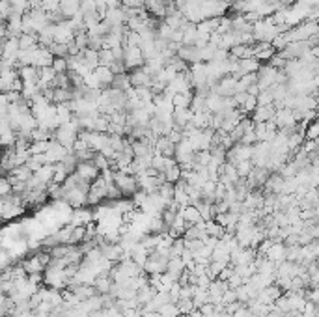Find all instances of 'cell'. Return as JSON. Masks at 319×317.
I'll use <instances>...</instances> for the list:
<instances>
[{
    "instance_id": "obj_1",
    "label": "cell",
    "mask_w": 319,
    "mask_h": 317,
    "mask_svg": "<svg viewBox=\"0 0 319 317\" xmlns=\"http://www.w3.org/2000/svg\"><path fill=\"white\" fill-rule=\"evenodd\" d=\"M114 183L120 190H122L123 198H135V194L140 190V185H138V179L136 176L129 174V172H123V170H116L114 172Z\"/></svg>"
},
{
    "instance_id": "obj_2",
    "label": "cell",
    "mask_w": 319,
    "mask_h": 317,
    "mask_svg": "<svg viewBox=\"0 0 319 317\" xmlns=\"http://www.w3.org/2000/svg\"><path fill=\"white\" fill-rule=\"evenodd\" d=\"M278 73H280V69H276V67L269 66V64H261V67H259V71H258V86H259V90L263 92V90H271L273 86H276Z\"/></svg>"
},
{
    "instance_id": "obj_3",
    "label": "cell",
    "mask_w": 319,
    "mask_h": 317,
    "mask_svg": "<svg viewBox=\"0 0 319 317\" xmlns=\"http://www.w3.org/2000/svg\"><path fill=\"white\" fill-rule=\"evenodd\" d=\"M312 49V43L310 41H291L284 50H280V55L286 60H301L310 52Z\"/></svg>"
},
{
    "instance_id": "obj_4",
    "label": "cell",
    "mask_w": 319,
    "mask_h": 317,
    "mask_svg": "<svg viewBox=\"0 0 319 317\" xmlns=\"http://www.w3.org/2000/svg\"><path fill=\"white\" fill-rule=\"evenodd\" d=\"M123 64H125V67L131 69V71L146 66V58H144V52H142L140 47H131V45H125Z\"/></svg>"
},
{
    "instance_id": "obj_5",
    "label": "cell",
    "mask_w": 319,
    "mask_h": 317,
    "mask_svg": "<svg viewBox=\"0 0 319 317\" xmlns=\"http://www.w3.org/2000/svg\"><path fill=\"white\" fill-rule=\"evenodd\" d=\"M273 172L265 166H254V170L250 172V176L246 177V185L250 187V190H258L265 187V183L269 181V177Z\"/></svg>"
},
{
    "instance_id": "obj_6",
    "label": "cell",
    "mask_w": 319,
    "mask_h": 317,
    "mask_svg": "<svg viewBox=\"0 0 319 317\" xmlns=\"http://www.w3.org/2000/svg\"><path fill=\"white\" fill-rule=\"evenodd\" d=\"M75 174L82 179V181H86V183L92 185L99 176H101V170L97 168V165L93 163V161H84V163H79L77 166V170Z\"/></svg>"
},
{
    "instance_id": "obj_7",
    "label": "cell",
    "mask_w": 319,
    "mask_h": 317,
    "mask_svg": "<svg viewBox=\"0 0 319 317\" xmlns=\"http://www.w3.org/2000/svg\"><path fill=\"white\" fill-rule=\"evenodd\" d=\"M275 125L278 127V131H284V129H293L299 125L297 118H295V112L291 109H278L275 116Z\"/></svg>"
},
{
    "instance_id": "obj_8",
    "label": "cell",
    "mask_w": 319,
    "mask_h": 317,
    "mask_svg": "<svg viewBox=\"0 0 319 317\" xmlns=\"http://www.w3.org/2000/svg\"><path fill=\"white\" fill-rule=\"evenodd\" d=\"M131 77V84L133 88H151V82H153V77L147 73L146 67H138V69H133L129 73Z\"/></svg>"
},
{
    "instance_id": "obj_9",
    "label": "cell",
    "mask_w": 319,
    "mask_h": 317,
    "mask_svg": "<svg viewBox=\"0 0 319 317\" xmlns=\"http://www.w3.org/2000/svg\"><path fill=\"white\" fill-rule=\"evenodd\" d=\"M276 116V107L275 104H267V107H258L250 114L252 122L254 123H269L273 122Z\"/></svg>"
},
{
    "instance_id": "obj_10",
    "label": "cell",
    "mask_w": 319,
    "mask_h": 317,
    "mask_svg": "<svg viewBox=\"0 0 319 317\" xmlns=\"http://www.w3.org/2000/svg\"><path fill=\"white\" fill-rule=\"evenodd\" d=\"M178 56L183 62H187L189 66L202 62V58H200V49H198L196 45H181L178 49Z\"/></svg>"
},
{
    "instance_id": "obj_11",
    "label": "cell",
    "mask_w": 319,
    "mask_h": 317,
    "mask_svg": "<svg viewBox=\"0 0 319 317\" xmlns=\"http://www.w3.org/2000/svg\"><path fill=\"white\" fill-rule=\"evenodd\" d=\"M93 75H95V79H97L99 86H101V90H107V88H111L112 82H114V71H112L111 67L107 66H99L97 69H93Z\"/></svg>"
},
{
    "instance_id": "obj_12",
    "label": "cell",
    "mask_w": 319,
    "mask_h": 317,
    "mask_svg": "<svg viewBox=\"0 0 319 317\" xmlns=\"http://www.w3.org/2000/svg\"><path fill=\"white\" fill-rule=\"evenodd\" d=\"M155 153L165 157H176V144L168 136H159L155 142Z\"/></svg>"
},
{
    "instance_id": "obj_13",
    "label": "cell",
    "mask_w": 319,
    "mask_h": 317,
    "mask_svg": "<svg viewBox=\"0 0 319 317\" xmlns=\"http://www.w3.org/2000/svg\"><path fill=\"white\" fill-rule=\"evenodd\" d=\"M192 118H194V112L190 109H176L174 110V127L185 129L192 122Z\"/></svg>"
},
{
    "instance_id": "obj_14",
    "label": "cell",
    "mask_w": 319,
    "mask_h": 317,
    "mask_svg": "<svg viewBox=\"0 0 319 317\" xmlns=\"http://www.w3.org/2000/svg\"><path fill=\"white\" fill-rule=\"evenodd\" d=\"M80 4H82V0H62L60 12H62V15L66 17V21L73 19L75 15L80 12Z\"/></svg>"
},
{
    "instance_id": "obj_15",
    "label": "cell",
    "mask_w": 319,
    "mask_h": 317,
    "mask_svg": "<svg viewBox=\"0 0 319 317\" xmlns=\"http://www.w3.org/2000/svg\"><path fill=\"white\" fill-rule=\"evenodd\" d=\"M259 67H261V62L258 58H243L239 60V75L237 77H245L248 73H258Z\"/></svg>"
},
{
    "instance_id": "obj_16",
    "label": "cell",
    "mask_w": 319,
    "mask_h": 317,
    "mask_svg": "<svg viewBox=\"0 0 319 317\" xmlns=\"http://www.w3.org/2000/svg\"><path fill=\"white\" fill-rule=\"evenodd\" d=\"M185 271H187V265H185V261L181 259V257H172V259L168 261V269H166V273L172 276L176 282L183 276Z\"/></svg>"
},
{
    "instance_id": "obj_17",
    "label": "cell",
    "mask_w": 319,
    "mask_h": 317,
    "mask_svg": "<svg viewBox=\"0 0 319 317\" xmlns=\"http://www.w3.org/2000/svg\"><path fill=\"white\" fill-rule=\"evenodd\" d=\"M181 215H183V219L187 220V224L189 226H196L200 224V222H203V217L202 213L198 211L196 205H187V207H181Z\"/></svg>"
},
{
    "instance_id": "obj_18",
    "label": "cell",
    "mask_w": 319,
    "mask_h": 317,
    "mask_svg": "<svg viewBox=\"0 0 319 317\" xmlns=\"http://www.w3.org/2000/svg\"><path fill=\"white\" fill-rule=\"evenodd\" d=\"M19 77L25 84L30 82H39V67L36 66H23L19 67Z\"/></svg>"
},
{
    "instance_id": "obj_19",
    "label": "cell",
    "mask_w": 319,
    "mask_h": 317,
    "mask_svg": "<svg viewBox=\"0 0 319 317\" xmlns=\"http://www.w3.org/2000/svg\"><path fill=\"white\" fill-rule=\"evenodd\" d=\"M157 289H155L151 284H147V286H144V287H140L138 291H136V300H138V304L140 306H146V304H149L151 300L155 299V295H157Z\"/></svg>"
},
{
    "instance_id": "obj_20",
    "label": "cell",
    "mask_w": 319,
    "mask_h": 317,
    "mask_svg": "<svg viewBox=\"0 0 319 317\" xmlns=\"http://www.w3.org/2000/svg\"><path fill=\"white\" fill-rule=\"evenodd\" d=\"M265 257H269L271 261H275L276 265H278V263H282V261H286V244H284V243H275L269 248V252L265 254Z\"/></svg>"
},
{
    "instance_id": "obj_21",
    "label": "cell",
    "mask_w": 319,
    "mask_h": 317,
    "mask_svg": "<svg viewBox=\"0 0 319 317\" xmlns=\"http://www.w3.org/2000/svg\"><path fill=\"white\" fill-rule=\"evenodd\" d=\"M111 88H114V90H123V92H129L131 88H133V84H131L129 73L125 71V73L116 75V77H114V82H112Z\"/></svg>"
},
{
    "instance_id": "obj_22",
    "label": "cell",
    "mask_w": 319,
    "mask_h": 317,
    "mask_svg": "<svg viewBox=\"0 0 319 317\" xmlns=\"http://www.w3.org/2000/svg\"><path fill=\"white\" fill-rule=\"evenodd\" d=\"M71 246H73V244H58V246H52V248H49L50 257H52V259H64V257H68V254L71 252Z\"/></svg>"
},
{
    "instance_id": "obj_23",
    "label": "cell",
    "mask_w": 319,
    "mask_h": 317,
    "mask_svg": "<svg viewBox=\"0 0 319 317\" xmlns=\"http://www.w3.org/2000/svg\"><path fill=\"white\" fill-rule=\"evenodd\" d=\"M190 110H192L194 114H198V112H207V97L194 93V99H192V103H190Z\"/></svg>"
},
{
    "instance_id": "obj_24",
    "label": "cell",
    "mask_w": 319,
    "mask_h": 317,
    "mask_svg": "<svg viewBox=\"0 0 319 317\" xmlns=\"http://www.w3.org/2000/svg\"><path fill=\"white\" fill-rule=\"evenodd\" d=\"M49 50L55 55V58H69V45H66V43L55 41L49 47Z\"/></svg>"
},
{
    "instance_id": "obj_25",
    "label": "cell",
    "mask_w": 319,
    "mask_h": 317,
    "mask_svg": "<svg viewBox=\"0 0 319 317\" xmlns=\"http://www.w3.org/2000/svg\"><path fill=\"white\" fill-rule=\"evenodd\" d=\"M258 109V97L256 95H250V93H246V99L245 103L241 104V112H245V114H252L254 110Z\"/></svg>"
},
{
    "instance_id": "obj_26",
    "label": "cell",
    "mask_w": 319,
    "mask_h": 317,
    "mask_svg": "<svg viewBox=\"0 0 319 317\" xmlns=\"http://www.w3.org/2000/svg\"><path fill=\"white\" fill-rule=\"evenodd\" d=\"M254 161H241L239 165H235V168H237V174H239V177H243V179H246V177L250 176V172L254 170Z\"/></svg>"
},
{
    "instance_id": "obj_27",
    "label": "cell",
    "mask_w": 319,
    "mask_h": 317,
    "mask_svg": "<svg viewBox=\"0 0 319 317\" xmlns=\"http://www.w3.org/2000/svg\"><path fill=\"white\" fill-rule=\"evenodd\" d=\"M50 147V140L47 142H32L30 144V153L32 155H45V153L49 151Z\"/></svg>"
},
{
    "instance_id": "obj_28",
    "label": "cell",
    "mask_w": 319,
    "mask_h": 317,
    "mask_svg": "<svg viewBox=\"0 0 319 317\" xmlns=\"http://www.w3.org/2000/svg\"><path fill=\"white\" fill-rule=\"evenodd\" d=\"M114 62H116V58H114V55H112L111 49H101V50H99V64H101V66L111 67Z\"/></svg>"
},
{
    "instance_id": "obj_29",
    "label": "cell",
    "mask_w": 319,
    "mask_h": 317,
    "mask_svg": "<svg viewBox=\"0 0 319 317\" xmlns=\"http://www.w3.org/2000/svg\"><path fill=\"white\" fill-rule=\"evenodd\" d=\"M267 104H275V95L271 90H263L258 95V107H267Z\"/></svg>"
},
{
    "instance_id": "obj_30",
    "label": "cell",
    "mask_w": 319,
    "mask_h": 317,
    "mask_svg": "<svg viewBox=\"0 0 319 317\" xmlns=\"http://www.w3.org/2000/svg\"><path fill=\"white\" fill-rule=\"evenodd\" d=\"M319 138V118L313 120L306 127V140H317Z\"/></svg>"
},
{
    "instance_id": "obj_31",
    "label": "cell",
    "mask_w": 319,
    "mask_h": 317,
    "mask_svg": "<svg viewBox=\"0 0 319 317\" xmlns=\"http://www.w3.org/2000/svg\"><path fill=\"white\" fill-rule=\"evenodd\" d=\"M52 69H55L56 73H68L69 60L68 58H55V62H52Z\"/></svg>"
},
{
    "instance_id": "obj_32",
    "label": "cell",
    "mask_w": 319,
    "mask_h": 317,
    "mask_svg": "<svg viewBox=\"0 0 319 317\" xmlns=\"http://www.w3.org/2000/svg\"><path fill=\"white\" fill-rule=\"evenodd\" d=\"M198 310H200V315L202 317H215L219 306L213 304V302H207V304H203L202 308H198Z\"/></svg>"
}]
</instances>
